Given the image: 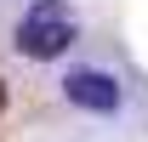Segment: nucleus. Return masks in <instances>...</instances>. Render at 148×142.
<instances>
[{
    "instance_id": "1",
    "label": "nucleus",
    "mask_w": 148,
    "mask_h": 142,
    "mask_svg": "<svg viewBox=\"0 0 148 142\" xmlns=\"http://www.w3.org/2000/svg\"><path fill=\"white\" fill-rule=\"evenodd\" d=\"M80 34V23H74V6L69 0H34L29 12L17 17V51L34 57V63H51L63 57Z\"/></svg>"
},
{
    "instance_id": "2",
    "label": "nucleus",
    "mask_w": 148,
    "mask_h": 142,
    "mask_svg": "<svg viewBox=\"0 0 148 142\" xmlns=\"http://www.w3.org/2000/svg\"><path fill=\"white\" fill-rule=\"evenodd\" d=\"M63 97H69L74 108H86V114H114L120 108V80L103 68H74L69 80H63Z\"/></svg>"
},
{
    "instance_id": "3",
    "label": "nucleus",
    "mask_w": 148,
    "mask_h": 142,
    "mask_svg": "<svg viewBox=\"0 0 148 142\" xmlns=\"http://www.w3.org/2000/svg\"><path fill=\"white\" fill-rule=\"evenodd\" d=\"M0 108H6V80H0Z\"/></svg>"
}]
</instances>
